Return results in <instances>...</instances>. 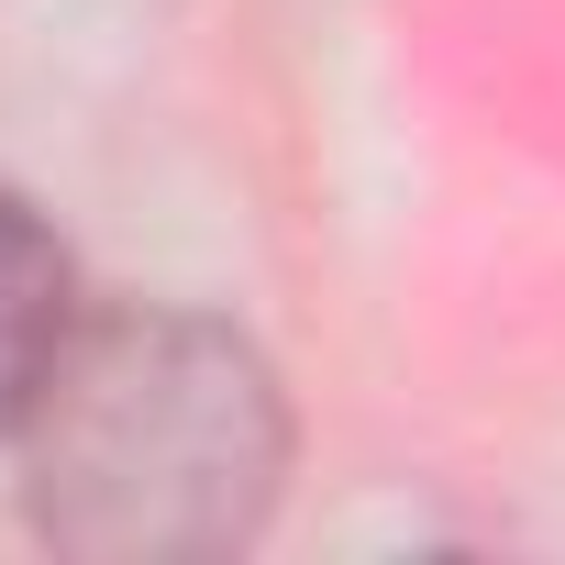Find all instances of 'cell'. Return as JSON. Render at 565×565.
<instances>
[{
    "label": "cell",
    "mask_w": 565,
    "mask_h": 565,
    "mask_svg": "<svg viewBox=\"0 0 565 565\" xmlns=\"http://www.w3.org/2000/svg\"><path fill=\"white\" fill-rule=\"evenodd\" d=\"M67 333H78V266L23 189H0V444H23Z\"/></svg>",
    "instance_id": "cell-2"
},
{
    "label": "cell",
    "mask_w": 565,
    "mask_h": 565,
    "mask_svg": "<svg viewBox=\"0 0 565 565\" xmlns=\"http://www.w3.org/2000/svg\"><path fill=\"white\" fill-rule=\"evenodd\" d=\"M289 488V388L189 300L78 311L34 422L23 510L78 565H211L244 554Z\"/></svg>",
    "instance_id": "cell-1"
}]
</instances>
